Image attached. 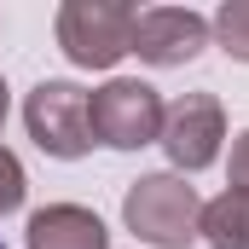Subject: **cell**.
Masks as SVG:
<instances>
[{
	"instance_id": "ba28073f",
	"label": "cell",
	"mask_w": 249,
	"mask_h": 249,
	"mask_svg": "<svg viewBox=\"0 0 249 249\" xmlns=\"http://www.w3.org/2000/svg\"><path fill=\"white\" fill-rule=\"evenodd\" d=\"M197 238L209 249H249V191L226 186L220 197H209L197 214Z\"/></svg>"
},
{
	"instance_id": "7c38bea8",
	"label": "cell",
	"mask_w": 249,
	"mask_h": 249,
	"mask_svg": "<svg viewBox=\"0 0 249 249\" xmlns=\"http://www.w3.org/2000/svg\"><path fill=\"white\" fill-rule=\"evenodd\" d=\"M6 110H12V87H6V75H0V122H6Z\"/></svg>"
},
{
	"instance_id": "30bf717a",
	"label": "cell",
	"mask_w": 249,
	"mask_h": 249,
	"mask_svg": "<svg viewBox=\"0 0 249 249\" xmlns=\"http://www.w3.org/2000/svg\"><path fill=\"white\" fill-rule=\"evenodd\" d=\"M23 186H29V180H23V162L0 145V214H18V209H23Z\"/></svg>"
},
{
	"instance_id": "52a82bcc",
	"label": "cell",
	"mask_w": 249,
	"mask_h": 249,
	"mask_svg": "<svg viewBox=\"0 0 249 249\" xmlns=\"http://www.w3.org/2000/svg\"><path fill=\"white\" fill-rule=\"evenodd\" d=\"M23 244L29 249H110V232L93 209L81 203H47L29 214L23 226Z\"/></svg>"
},
{
	"instance_id": "8992f818",
	"label": "cell",
	"mask_w": 249,
	"mask_h": 249,
	"mask_svg": "<svg viewBox=\"0 0 249 249\" xmlns=\"http://www.w3.org/2000/svg\"><path fill=\"white\" fill-rule=\"evenodd\" d=\"M209 18L191 12V6H151L133 18V53L151 64V70H180L209 47Z\"/></svg>"
},
{
	"instance_id": "277c9868",
	"label": "cell",
	"mask_w": 249,
	"mask_h": 249,
	"mask_svg": "<svg viewBox=\"0 0 249 249\" xmlns=\"http://www.w3.org/2000/svg\"><path fill=\"white\" fill-rule=\"evenodd\" d=\"M23 127L29 139L58 157V162H75L93 151V127H87V93L75 81H41L29 99H23Z\"/></svg>"
},
{
	"instance_id": "6da1fadb",
	"label": "cell",
	"mask_w": 249,
	"mask_h": 249,
	"mask_svg": "<svg viewBox=\"0 0 249 249\" xmlns=\"http://www.w3.org/2000/svg\"><path fill=\"white\" fill-rule=\"evenodd\" d=\"M197 214H203V197L197 186H186V174H139L122 197L127 232L151 249H186L197 238Z\"/></svg>"
},
{
	"instance_id": "4fadbf2b",
	"label": "cell",
	"mask_w": 249,
	"mask_h": 249,
	"mask_svg": "<svg viewBox=\"0 0 249 249\" xmlns=\"http://www.w3.org/2000/svg\"><path fill=\"white\" fill-rule=\"evenodd\" d=\"M0 249H6V244H0Z\"/></svg>"
},
{
	"instance_id": "7a4b0ae2",
	"label": "cell",
	"mask_w": 249,
	"mask_h": 249,
	"mask_svg": "<svg viewBox=\"0 0 249 249\" xmlns=\"http://www.w3.org/2000/svg\"><path fill=\"white\" fill-rule=\"evenodd\" d=\"M133 6L127 0H64L58 6V47L81 70H110L133 53Z\"/></svg>"
},
{
	"instance_id": "5b68a950",
	"label": "cell",
	"mask_w": 249,
	"mask_h": 249,
	"mask_svg": "<svg viewBox=\"0 0 249 249\" xmlns=\"http://www.w3.org/2000/svg\"><path fill=\"white\" fill-rule=\"evenodd\" d=\"M226 139V110L214 93H180L174 105H162V151L174 162V174H203L220 157Z\"/></svg>"
},
{
	"instance_id": "3957f363",
	"label": "cell",
	"mask_w": 249,
	"mask_h": 249,
	"mask_svg": "<svg viewBox=\"0 0 249 249\" xmlns=\"http://www.w3.org/2000/svg\"><path fill=\"white\" fill-rule=\"evenodd\" d=\"M87 127H93V145L145 151V145L162 139V99H157L151 81L116 75V81H105L99 93H87Z\"/></svg>"
},
{
	"instance_id": "9c48e42d",
	"label": "cell",
	"mask_w": 249,
	"mask_h": 249,
	"mask_svg": "<svg viewBox=\"0 0 249 249\" xmlns=\"http://www.w3.org/2000/svg\"><path fill=\"white\" fill-rule=\"evenodd\" d=\"M209 35H214L238 64H249V0H226V6L209 18Z\"/></svg>"
},
{
	"instance_id": "8fae6325",
	"label": "cell",
	"mask_w": 249,
	"mask_h": 249,
	"mask_svg": "<svg viewBox=\"0 0 249 249\" xmlns=\"http://www.w3.org/2000/svg\"><path fill=\"white\" fill-rule=\"evenodd\" d=\"M232 186H244V191H249V127L232 139Z\"/></svg>"
}]
</instances>
